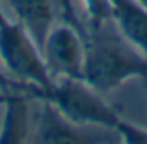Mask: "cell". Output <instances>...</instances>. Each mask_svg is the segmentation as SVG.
Here are the masks:
<instances>
[{
    "label": "cell",
    "mask_w": 147,
    "mask_h": 144,
    "mask_svg": "<svg viewBox=\"0 0 147 144\" xmlns=\"http://www.w3.org/2000/svg\"><path fill=\"white\" fill-rule=\"evenodd\" d=\"M26 92H11L5 96L2 106L5 108L2 127H0V144L24 142L30 132V115L26 104Z\"/></svg>",
    "instance_id": "obj_8"
},
{
    "label": "cell",
    "mask_w": 147,
    "mask_h": 144,
    "mask_svg": "<svg viewBox=\"0 0 147 144\" xmlns=\"http://www.w3.org/2000/svg\"><path fill=\"white\" fill-rule=\"evenodd\" d=\"M11 7L33 40L42 49V43L54 26V0H9Z\"/></svg>",
    "instance_id": "obj_7"
},
{
    "label": "cell",
    "mask_w": 147,
    "mask_h": 144,
    "mask_svg": "<svg viewBox=\"0 0 147 144\" xmlns=\"http://www.w3.org/2000/svg\"><path fill=\"white\" fill-rule=\"evenodd\" d=\"M0 61L7 75L21 84L30 96L45 94L54 78L43 61L42 49L19 21H11L0 9Z\"/></svg>",
    "instance_id": "obj_2"
},
{
    "label": "cell",
    "mask_w": 147,
    "mask_h": 144,
    "mask_svg": "<svg viewBox=\"0 0 147 144\" xmlns=\"http://www.w3.org/2000/svg\"><path fill=\"white\" fill-rule=\"evenodd\" d=\"M5 96H7V92H4L2 89H0V106H2V103L5 101Z\"/></svg>",
    "instance_id": "obj_12"
},
{
    "label": "cell",
    "mask_w": 147,
    "mask_h": 144,
    "mask_svg": "<svg viewBox=\"0 0 147 144\" xmlns=\"http://www.w3.org/2000/svg\"><path fill=\"white\" fill-rule=\"evenodd\" d=\"M38 99L55 106L67 120L76 125L106 128L114 132L118 137L121 127L125 125V120L102 99V94L85 80L57 78Z\"/></svg>",
    "instance_id": "obj_3"
},
{
    "label": "cell",
    "mask_w": 147,
    "mask_h": 144,
    "mask_svg": "<svg viewBox=\"0 0 147 144\" xmlns=\"http://www.w3.org/2000/svg\"><path fill=\"white\" fill-rule=\"evenodd\" d=\"M42 56L54 80H83L85 33L66 21L61 24H54L42 43Z\"/></svg>",
    "instance_id": "obj_4"
},
{
    "label": "cell",
    "mask_w": 147,
    "mask_h": 144,
    "mask_svg": "<svg viewBox=\"0 0 147 144\" xmlns=\"http://www.w3.org/2000/svg\"><path fill=\"white\" fill-rule=\"evenodd\" d=\"M118 31L147 57V9L137 0H111Z\"/></svg>",
    "instance_id": "obj_6"
},
{
    "label": "cell",
    "mask_w": 147,
    "mask_h": 144,
    "mask_svg": "<svg viewBox=\"0 0 147 144\" xmlns=\"http://www.w3.org/2000/svg\"><path fill=\"white\" fill-rule=\"evenodd\" d=\"M147 77V57L118 31L114 21L85 30L83 80L107 94L130 78Z\"/></svg>",
    "instance_id": "obj_1"
},
{
    "label": "cell",
    "mask_w": 147,
    "mask_h": 144,
    "mask_svg": "<svg viewBox=\"0 0 147 144\" xmlns=\"http://www.w3.org/2000/svg\"><path fill=\"white\" fill-rule=\"evenodd\" d=\"M137 2H138V4H140V5H144V7H145V9H147V0H137Z\"/></svg>",
    "instance_id": "obj_13"
},
{
    "label": "cell",
    "mask_w": 147,
    "mask_h": 144,
    "mask_svg": "<svg viewBox=\"0 0 147 144\" xmlns=\"http://www.w3.org/2000/svg\"><path fill=\"white\" fill-rule=\"evenodd\" d=\"M88 19V28H99L113 21V5L111 0H80Z\"/></svg>",
    "instance_id": "obj_9"
},
{
    "label": "cell",
    "mask_w": 147,
    "mask_h": 144,
    "mask_svg": "<svg viewBox=\"0 0 147 144\" xmlns=\"http://www.w3.org/2000/svg\"><path fill=\"white\" fill-rule=\"evenodd\" d=\"M142 80H144V85H145V90H147V77H144Z\"/></svg>",
    "instance_id": "obj_14"
},
{
    "label": "cell",
    "mask_w": 147,
    "mask_h": 144,
    "mask_svg": "<svg viewBox=\"0 0 147 144\" xmlns=\"http://www.w3.org/2000/svg\"><path fill=\"white\" fill-rule=\"evenodd\" d=\"M57 4H59V9H61V14H62V19L69 24H73L75 28H78L80 31L85 33V30L82 28L80 24V19L76 16V11H75V2L73 0H57Z\"/></svg>",
    "instance_id": "obj_10"
},
{
    "label": "cell",
    "mask_w": 147,
    "mask_h": 144,
    "mask_svg": "<svg viewBox=\"0 0 147 144\" xmlns=\"http://www.w3.org/2000/svg\"><path fill=\"white\" fill-rule=\"evenodd\" d=\"M0 89H2L4 92H7V94L16 92V90H19V92H26V94H28V90H26L21 84H18L16 80H12L7 73H4L2 69H0ZM28 96H30V94H28Z\"/></svg>",
    "instance_id": "obj_11"
},
{
    "label": "cell",
    "mask_w": 147,
    "mask_h": 144,
    "mask_svg": "<svg viewBox=\"0 0 147 144\" xmlns=\"http://www.w3.org/2000/svg\"><path fill=\"white\" fill-rule=\"evenodd\" d=\"M87 128L67 120L55 106L43 101V113L40 118V128L36 134L38 142H59V144H82V142H104V135L88 134Z\"/></svg>",
    "instance_id": "obj_5"
}]
</instances>
